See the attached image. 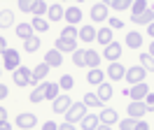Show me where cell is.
<instances>
[{
    "mask_svg": "<svg viewBox=\"0 0 154 130\" xmlns=\"http://www.w3.org/2000/svg\"><path fill=\"white\" fill-rule=\"evenodd\" d=\"M84 116H87V105H84V102H72L66 111V123H72V126H75L77 121L82 123Z\"/></svg>",
    "mask_w": 154,
    "mask_h": 130,
    "instance_id": "cell-1",
    "label": "cell"
},
{
    "mask_svg": "<svg viewBox=\"0 0 154 130\" xmlns=\"http://www.w3.org/2000/svg\"><path fill=\"white\" fill-rule=\"evenodd\" d=\"M19 63H21V58H19V51H17V49H7V51L2 54V67H5V70H12V72H14L17 67H21Z\"/></svg>",
    "mask_w": 154,
    "mask_h": 130,
    "instance_id": "cell-2",
    "label": "cell"
},
{
    "mask_svg": "<svg viewBox=\"0 0 154 130\" xmlns=\"http://www.w3.org/2000/svg\"><path fill=\"white\" fill-rule=\"evenodd\" d=\"M145 77H147V72H145V67H140V65H133V67H128L126 70V81L131 84V86H135V84H143Z\"/></svg>",
    "mask_w": 154,
    "mask_h": 130,
    "instance_id": "cell-3",
    "label": "cell"
},
{
    "mask_svg": "<svg viewBox=\"0 0 154 130\" xmlns=\"http://www.w3.org/2000/svg\"><path fill=\"white\" fill-rule=\"evenodd\" d=\"M30 77H33V70L23 67V65L14 70V84L21 86V88H23V86H30Z\"/></svg>",
    "mask_w": 154,
    "mask_h": 130,
    "instance_id": "cell-4",
    "label": "cell"
},
{
    "mask_svg": "<svg viewBox=\"0 0 154 130\" xmlns=\"http://www.w3.org/2000/svg\"><path fill=\"white\" fill-rule=\"evenodd\" d=\"M128 114H131V119L140 121L145 116V114H149V107L145 105V102H138V100H131V105H128Z\"/></svg>",
    "mask_w": 154,
    "mask_h": 130,
    "instance_id": "cell-5",
    "label": "cell"
},
{
    "mask_svg": "<svg viewBox=\"0 0 154 130\" xmlns=\"http://www.w3.org/2000/svg\"><path fill=\"white\" fill-rule=\"evenodd\" d=\"M35 123H38V119H35V114H30V111H21L19 116H17V126L23 128V130L35 128Z\"/></svg>",
    "mask_w": 154,
    "mask_h": 130,
    "instance_id": "cell-6",
    "label": "cell"
},
{
    "mask_svg": "<svg viewBox=\"0 0 154 130\" xmlns=\"http://www.w3.org/2000/svg\"><path fill=\"white\" fill-rule=\"evenodd\" d=\"M103 58H107V61L117 63V61L122 58V44H119V42H112V44H107L105 49H103Z\"/></svg>",
    "mask_w": 154,
    "mask_h": 130,
    "instance_id": "cell-7",
    "label": "cell"
},
{
    "mask_svg": "<svg viewBox=\"0 0 154 130\" xmlns=\"http://www.w3.org/2000/svg\"><path fill=\"white\" fill-rule=\"evenodd\" d=\"M56 51H61V54H75L77 51V40H66V37H61V40H56V46H54Z\"/></svg>",
    "mask_w": 154,
    "mask_h": 130,
    "instance_id": "cell-8",
    "label": "cell"
},
{
    "mask_svg": "<svg viewBox=\"0 0 154 130\" xmlns=\"http://www.w3.org/2000/svg\"><path fill=\"white\" fill-rule=\"evenodd\" d=\"M91 19L94 21H107V2H96L94 7H91Z\"/></svg>",
    "mask_w": 154,
    "mask_h": 130,
    "instance_id": "cell-9",
    "label": "cell"
},
{
    "mask_svg": "<svg viewBox=\"0 0 154 130\" xmlns=\"http://www.w3.org/2000/svg\"><path fill=\"white\" fill-rule=\"evenodd\" d=\"M107 77L115 79V81H119V79H124V77H126V67L119 63V61H117V63H110V67H107Z\"/></svg>",
    "mask_w": 154,
    "mask_h": 130,
    "instance_id": "cell-10",
    "label": "cell"
},
{
    "mask_svg": "<svg viewBox=\"0 0 154 130\" xmlns=\"http://www.w3.org/2000/svg\"><path fill=\"white\" fill-rule=\"evenodd\" d=\"M47 72H49V65L42 61V63L33 70V77H30V86H40V79H45L47 77Z\"/></svg>",
    "mask_w": 154,
    "mask_h": 130,
    "instance_id": "cell-11",
    "label": "cell"
},
{
    "mask_svg": "<svg viewBox=\"0 0 154 130\" xmlns=\"http://www.w3.org/2000/svg\"><path fill=\"white\" fill-rule=\"evenodd\" d=\"M70 105H72V102H70V95H58L56 100L51 102V109L56 111V114H66Z\"/></svg>",
    "mask_w": 154,
    "mask_h": 130,
    "instance_id": "cell-12",
    "label": "cell"
},
{
    "mask_svg": "<svg viewBox=\"0 0 154 130\" xmlns=\"http://www.w3.org/2000/svg\"><path fill=\"white\" fill-rule=\"evenodd\" d=\"M96 42L98 44H103V46H107V44H112L115 40H112V28L107 26V28H98L96 30Z\"/></svg>",
    "mask_w": 154,
    "mask_h": 130,
    "instance_id": "cell-13",
    "label": "cell"
},
{
    "mask_svg": "<svg viewBox=\"0 0 154 130\" xmlns=\"http://www.w3.org/2000/svg\"><path fill=\"white\" fill-rule=\"evenodd\" d=\"M147 93H149V86H147V84L143 81V84H135V86H131V91H128V95H131L133 100L143 102V98L147 95Z\"/></svg>",
    "mask_w": 154,
    "mask_h": 130,
    "instance_id": "cell-14",
    "label": "cell"
},
{
    "mask_svg": "<svg viewBox=\"0 0 154 130\" xmlns=\"http://www.w3.org/2000/svg\"><path fill=\"white\" fill-rule=\"evenodd\" d=\"M45 63H47L49 67H61V63H63V56H61V51H56V49H49L47 54H45Z\"/></svg>",
    "mask_w": 154,
    "mask_h": 130,
    "instance_id": "cell-15",
    "label": "cell"
},
{
    "mask_svg": "<svg viewBox=\"0 0 154 130\" xmlns=\"http://www.w3.org/2000/svg\"><path fill=\"white\" fill-rule=\"evenodd\" d=\"M63 19L68 21V26H75L77 21H82V9L72 5V7H68V9H66V14H63Z\"/></svg>",
    "mask_w": 154,
    "mask_h": 130,
    "instance_id": "cell-16",
    "label": "cell"
},
{
    "mask_svg": "<svg viewBox=\"0 0 154 130\" xmlns=\"http://www.w3.org/2000/svg\"><path fill=\"white\" fill-rule=\"evenodd\" d=\"M98 119H100V123H103V126H115L117 121H119V116H117L115 109H103L100 114H98Z\"/></svg>",
    "mask_w": 154,
    "mask_h": 130,
    "instance_id": "cell-17",
    "label": "cell"
},
{
    "mask_svg": "<svg viewBox=\"0 0 154 130\" xmlns=\"http://www.w3.org/2000/svg\"><path fill=\"white\" fill-rule=\"evenodd\" d=\"M84 58H87V67H91V70H96V67H98V63L103 61V56L98 54V51H94V49H87Z\"/></svg>",
    "mask_w": 154,
    "mask_h": 130,
    "instance_id": "cell-18",
    "label": "cell"
},
{
    "mask_svg": "<svg viewBox=\"0 0 154 130\" xmlns=\"http://www.w3.org/2000/svg\"><path fill=\"white\" fill-rule=\"evenodd\" d=\"M98 126H100L98 114H87V116L82 119V128H84V130H96Z\"/></svg>",
    "mask_w": 154,
    "mask_h": 130,
    "instance_id": "cell-19",
    "label": "cell"
},
{
    "mask_svg": "<svg viewBox=\"0 0 154 130\" xmlns=\"http://www.w3.org/2000/svg\"><path fill=\"white\" fill-rule=\"evenodd\" d=\"M79 40H82V42H94V40H96V28L94 26H82L79 28Z\"/></svg>",
    "mask_w": 154,
    "mask_h": 130,
    "instance_id": "cell-20",
    "label": "cell"
},
{
    "mask_svg": "<svg viewBox=\"0 0 154 130\" xmlns=\"http://www.w3.org/2000/svg\"><path fill=\"white\" fill-rule=\"evenodd\" d=\"M154 21V9H145L143 14H138V16H133V23H143V26H149Z\"/></svg>",
    "mask_w": 154,
    "mask_h": 130,
    "instance_id": "cell-21",
    "label": "cell"
},
{
    "mask_svg": "<svg viewBox=\"0 0 154 130\" xmlns=\"http://www.w3.org/2000/svg\"><path fill=\"white\" fill-rule=\"evenodd\" d=\"M14 30H17V35H19L23 42L33 37V26H30V23H19V26H14Z\"/></svg>",
    "mask_w": 154,
    "mask_h": 130,
    "instance_id": "cell-22",
    "label": "cell"
},
{
    "mask_svg": "<svg viewBox=\"0 0 154 130\" xmlns=\"http://www.w3.org/2000/svg\"><path fill=\"white\" fill-rule=\"evenodd\" d=\"M45 91H47V81L40 84V86H35L28 100H30V102H35V105H38V102H42V100H45Z\"/></svg>",
    "mask_w": 154,
    "mask_h": 130,
    "instance_id": "cell-23",
    "label": "cell"
},
{
    "mask_svg": "<svg viewBox=\"0 0 154 130\" xmlns=\"http://www.w3.org/2000/svg\"><path fill=\"white\" fill-rule=\"evenodd\" d=\"M14 26V12L12 9H2L0 12V28H10Z\"/></svg>",
    "mask_w": 154,
    "mask_h": 130,
    "instance_id": "cell-24",
    "label": "cell"
},
{
    "mask_svg": "<svg viewBox=\"0 0 154 130\" xmlns=\"http://www.w3.org/2000/svg\"><path fill=\"white\" fill-rule=\"evenodd\" d=\"M47 12H49L47 2H42V0H35V2H33V12H30V14H35V19H42V14H47Z\"/></svg>",
    "mask_w": 154,
    "mask_h": 130,
    "instance_id": "cell-25",
    "label": "cell"
},
{
    "mask_svg": "<svg viewBox=\"0 0 154 130\" xmlns=\"http://www.w3.org/2000/svg\"><path fill=\"white\" fill-rule=\"evenodd\" d=\"M103 77H105V74L100 72V70H89V74H87V81L89 84H94V86H100V84H103Z\"/></svg>",
    "mask_w": 154,
    "mask_h": 130,
    "instance_id": "cell-26",
    "label": "cell"
},
{
    "mask_svg": "<svg viewBox=\"0 0 154 130\" xmlns=\"http://www.w3.org/2000/svg\"><path fill=\"white\" fill-rule=\"evenodd\" d=\"M126 44L131 46V49H140V44H143V35H140V33H128V35H126Z\"/></svg>",
    "mask_w": 154,
    "mask_h": 130,
    "instance_id": "cell-27",
    "label": "cell"
},
{
    "mask_svg": "<svg viewBox=\"0 0 154 130\" xmlns=\"http://www.w3.org/2000/svg\"><path fill=\"white\" fill-rule=\"evenodd\" d=\"M47 14H49V19H51V21H58V19H63L66 9H63V7L56 2V5H49V12H47Z\"/></svg>",
    "mask_w": 154,
    "mask_h": 130,
    "instance_id": "cell-28",
    "label": "cell"
},
{
    "mask_svg": "<svg viewBox=\"0 0 154 130\" xmlns=\"http://www.w3.org/2000/svg\"><path fill=\"white\" fill-rule=\"evenodd\" d=\"M107 7L117 9V12H124V9H131V0H107Z\"/></svg>",
    "mask_w": 154,
    "mask_h": 130,
    "instance_id": "cell-29",
    "label": "cell"
},
{
    "mask_svg": "<svg viewBox=\"0 0 154 130\" xmlns=\"http://www.w3.org/2000/svg\"><path fill=\"white\" fill-rule=\"evenodd\" d=\"M98 98H100V100L105 102V100H110V98H112V86H110V84H100V86H98V93H96Z\"/></svg>",
    "mask_w": 154,
    "mask_h": 130,
    "instance_id": "cell-30",
    "label": "cell"
},
{
    "mask_svg": "<svg viewBox=\"0 0 154 130\" xmlns=\"http://www.w3.org/2000/svg\"><path fill=\"white\" fill-rule=\"evenodd\" d=\"M84 54H87V49H77L75 54H72V63H75V67H87V58H84Z\"/></svg>",
    "mask_w": 154,
    "mask_h": 130,
    "instance_id": "cell-31",
    "label": "cell"
},
{
    "mask_svg": "<svg viewBox=\"0 0 154 130\" xmlns=\"http://www.w3.org/2000/svg\"><path fill=\"white\" fill-rule=\"evenodd\" d=\"M40 44H42V40L33 35L30 40H26V42H23V49H26L28 54H33V51H38V49H40Z\"/></svg>",
    "mask_w": 154,
    "mask_h": 130,
    "instance_id": "cell-32",
    "label": "cell"
},
{
    "mask_svg": "<svg viewBox=\"0 0 154 130\" xmlns=\"http://www.w3.org/2000/svg\"><path fill=\"white\" fill-rule=\"evenodd\" d=\"M84 105H87V107H103V100H100V98H98L96 93H87V95H84Z\"/></svg>",
    "mask_w": 154,
    "mask_h": 130,
    "instance_id": "cell-33",
    "label": "cell"
},
{
    "mask_svg": "<svg viewBox=\"0 0 154 130\" xmlns=\"http://www.w3.org/2000/svg\"><path fill=\"white\" fill-rule=\"evenodd\" d=\"M140 67H145V72H154V58L149 54H140Z\"/></svg>",
    "mask_w": 154,
    "mask_h": 130,
    "instance_id": "cell-34",
    "label": "cell"
},
{
    "mask_svg": "<svg viewBox=\"0 0 154 130\" xmlns=\"http://www.w3.org/2000/svg\"><path fill=\"white\" fill-rule=\"evenodd\" d=\"M58 98V84H51V81H47V91H45V100H56Z\"/></svg>",
    "mask_w": 154,
    "mask_h": 130,
    "instance_id": "cell-35",
    "label": "cell"
},
{
    "mask_svg": "<svg viewBox=\"0 0 154 130\" xmlns=\"http://www.w3.org/2000/svg\"><path fill=\"white\" fill-rule=\"evenodd\" d=\"M75 86V79L70 77V74H63L61 79H58V88H63V91H70Z\"/></svg>",
    "mask_w": 154,
    "mask_h": 130,
    "instance_id": "cell-36",
    "label": "cell"
},
{
    "mask_svg": "<svg viewBox=\"0 0 154 130\" xmlns=\"http://www.w3.org/2000/svg\"><path fill=\"white\" fill-rule=\"evenodd\" d=\"M30 26H33V30H35V33H47V30H49V21L33 19V23H30Z\"/></svg>",
    "mask_w": 154,
    "mask_h": 130,
    "instance_id": "cell-37",
    "label": "cell"
},
{
    "mask_svg": "<svg viewBox=\"0 0 154 130\" xmlns=\"http://www.w3.org/2000/svg\"><path fill=\"white\" fill-rule=\"evenodd\" d=\"M145 9H147V0H135L133 5H131V14L138 16V14H143Z\"/></svg>",
    "mask_w": 154,
    "mask_h": 130,
    "instance_id": "cell-38",
    "label": "cell"
},
{
    "mask_svg": "<svg viewBox=\"0 0 154 130\" xmlns=\"http://www.w3.org/2000/svg\"><path fill=\"white\" fill-rule=\"evenodd\" d=\"M61 37H66V40H77V37H79V30H77L75 26H66L63 33H61Z\"/></svg>",
    "mask_w": 154,
    "mask_h": 130,
    "instance_id": "cell-39",
    "label": "cell"
},
{
    "mask_svg": "<svg viewBox=\"0 0 154 130\" xmlns=\"http://www.w3.org/2000/svg\"><path fill=\"white\" fill-rule=\"evenodd\" d=\"M135 128V119H124L119 123V130H133Z\"/></svg>",
    "mask_w": 154,
    "mask_h": 130,
    "instance_id": "cell-40",
    "label": "cell"
},
{
    "mask_svg": "<svg viewBox=\"0 0 154 130\" xmlns=\"http://www.w3.org/2000/svg\"><path fill=\"white\" fill-rule=\"evenodd\" d=\"M33 2L35 0H19V9L21 12H33Z\"/></svg>",
    "mask_w": 154,
    "mask_h": 130,
    "instance_id": "cell-41",
    "label": "cell"
},
{
    "mask_svg": "<svg viewBox=\"0 0 154 130\" xmlns=\"http://www.w3.org/2000/svg\"><path fill=\"white\" fill-rule=\"evenodd\" d=\"M110 28L119 30V28H124V21H122V19H110Z\"/></svg>",
    "mask_w": 154,
    "mask_h": 130,
    "instance_id": "cell-42",
    "label": "cell"
},
{
    "mask_svg": "<svg viewBox=\"0 0 154 130\" xmlns=\"http://www.w3.org/2000/svg\"><path fill=\"white\" fill-rule=\"evenodd\" d=\"M145 105H147L149 109H154V93H147V95H145Z\"/></svg>",
    "mask_w": 154,
    "mask_h": 130,
    "instance_id": "cell-43",
    "label": "cell"
},
{
    "mask_svg": "<svg viewBox=\"0 0 154 130\" xmlns=\"http://www.w3.org/2000/svg\"><path fill=\"white\" fill-rule=\"evenodd\" d=\"M7 95H10V88H7L5 84H0V100H5Z\"/></svg>",
    "mask_w": 154,
    "mask_h": 130,
    "instance_id": "cell-44",
    "label": "cell"
},
{
    "mask_svg": "<svg viewBox=\"0 0 154 130\" xmlns=\"http://www.w3.org/2000/svg\"><path fill=\"white\" fill-rule=\"evenodd\" d=\"M133 130H149V126H147V123L140 119V121H135V128H133Z\"/></svg>",
    "mask_w": 154,
    "mask_h": 130,
    "instance_id": "cell-45",
    "label": "cell"
},
{
    "mask_svg": "<svg viewBox=\"0 0 154 130\" xmlns=\"http://www.w3.org/2000/svg\"><path fill=\"white\" fill-rule=\"evenodd\" d=\"M42 130H58V123H54V121H47V123L42 126Z\"/></svg>",
    "mask_w": 154,
    "mask_h": 130,
    "instance_id": "cell-46",
    "label": "cell"
},
{
    "mask_svg": "<svg viewBox=\"0 0 154 130\" xmlns=\"http://www.w3.org/2000/svg\"><path fill=\"white\" fill-rule=\"evenodd\" d=\"M5 51H7V40H5V37L0 35V56L5 54Z\"/></svg>",
    "mask_w": 154,
    "mask_h": 130,
    "instance_id": "cell-47",
    "label": "cell"
},
{
    "mask_svg": "<svg viewBox=\"0 0 154 130\" xmlns=\"http://www.w3.org/2000/svg\"><path fill=\"white\" fill-rule=\"evenodd\" d=\"M58 130H77V128L72 126V123H61V126H58Z\"/></svg>",
    "mask_w": 154,
    "mask_h": 130,
    "instance_id": "cell-48",
    "label": "cell"
},
{
    "mask_svg": "<svg viewBox=\"0 0 154 130\" xmlns=\"http://www.w3.org/2000/svg\"><path fill=\"white\" fill-rule=\"evenodd\" d=\"M147 35H149V37H152V40H154V21H152V23H149V26H147Z\"/></svg>",
    "mask_w": 154,
    "mask_h": 130,
    "instance_id": "cell-49",
    "label": "cell"
},
{
    "mask_svg": "<svg viewBox=\"0 0 154 130\" xmlns=\"http://www.w3.org/2000/svg\"><path fill=\"white\" fill-rule=\"evenodd\" d=\"M0 121H7V109L5 107H0Z\"/></svg>",
    "mask_w": 154,
    "mask_h": 130,
    "instance_id": "cell-50",
    "label": "cell"
},
{
    "mask_svg": "<svg viewBox=\"0 0 154 130\" xmlns=\"http://www.w3.org/2000/svg\"><path fill=\"white\" fill-rule=\"evenodd\" d=\"M0 130H12V126L7 123V121H0Z\"/></svg>",
    "mask_w": 154,
    "mask_h": 130,
    "instance_id": "cell-51",
    "label": "cell"
},
{
    "mask_svg": "<svg viewBox=\"0 0 154 130\" xmlns=\"http://www.w3.org/2000/svg\"><path fill=\"white\" fill-rule=\"evenodd\" d=\"M96 130H112V126H103V123H100V126H98Z\"/></svg>",
    "mask_w": 154,
    "mask_h": 130,
    "instance_id": "cell-52",
    "label": "cell"
},
{
    "mask_svg": "<svg viewBox=\"0 0 154 130\" xmlns=\"http://www.w3.org/2000/svg\"><path fill=\"white\" fill-rule=\"evenodd\" d=\"M147 54H149V56L154 58V40H152V44H149V51H147Z\"/></svg>",
    "mask_w": 154,
    "mask_h": 130,
    "instance_id": "cell-53",
    "label": "cell"
},
{
    "mask_svg": "<svg viewBox=\"0 0 154 130\" xmlns=\"http://www.w3.org/2000/svg\"><path fill=\"white\" fill-rule=\"evenodd\" d=\"M0 74H2V67H0Z\"/></svg>",
    "mask_w": 154,
    "mask_h": 130,
    "instance_id": "cell-54",
    "label": "cell"
},
{
    "mask_svg": "<svg viewBox=\"0 0 154 130\" xmlns=\"http://www.w3.org/2000/svg\"><path fill=\"white\" fill-rule=\"evenodd\" d=\"M152 111H154V109H152Z\"/></svg>",
    "mask_w": 154,
    "mask_h": 130,
    "instance_id": "cell-55",
    "label": "cell"
}]
</instances>
